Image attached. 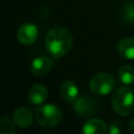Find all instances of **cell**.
<instances>
[{
  "label": "cell",
  "instance_id": "2e32d148",
  "mask_svg": "<svg viewBox=\"0 0 134 134\" xmlns=\"http://www.w3.org/2000/svg\"><path fill=\"white\" fill-rule=\"evenodd\" d=\"M109 134H121L122 133V125L118 120H113L110 122L108 127Z\"/></svg>",
  "mask_w": 134,
  "mask_h": 134
},
{
  "label": "cell",
  "instance_id": "e0dca14e",
  "mask_svg": "<svg viewBox=\"0 0 134 134\" xmlns=\"http://www.w3.org/2000/svg\"><path fill=\"white\" fill-rule=\"evenodd\" d=\"M128 127H129V130H130V132H131L132 134H134V116H133V117L130 119Z\"/></svg>",
  "mask_w": 134,
  "mask_h": 134
},
{
  "label": "cell",
  "instance_id": "9a60e30c",
  "mask_svg": "<svg viewBox=\"0 0 134 134\" xmlns=\"http://www.w3.org/2000/svg\"><path fill=\"white\" fill-rule=\"evenodd\" d=\"M16 124L7 116H2L0 120V134H15Z\"/></svg>",
  "mask_w": 134,
  "mask_h": 134
},
{
  "label": "cell",
  "instance_id": "ac0fdd59",
  "mask_svg": "<svg viewBox=\"0 0 134 134\" xmlns=\"http://www.w3.org/2000/svg\"><path fill=\"white\" fill-rule=\"evenodd\" d=\"M133 91H134V89H133Z\"/></svg>",
  "mask_w": 134,
  "mask_h": 134
},
{
  "label": "cell",
  "instance_id": "8992f818",
  "mask_svg": "<svg viewBox=\"0 0 134 134\" xmlns=\"http://www.w3.org/2000/svg\"><path fill=\"white\" fill-rule=\"evenodd\" d=\"M39 37V29L32 23H24L17 30V39L22 45L34 44Z\"/></svg>",
  "mask_w": 134,
  "mask_h": 134
},
{
  "label": "cell",
  "instance_id": "4fadbf2b",
  "mask_svg": "<svg viewBox=\"0 0 134 134\" xmlns=\"http://www.w3.org/2000/svg\"><path fill=\"white\" fill-rule=\"evenodd\" d=\"M118 79L126 86L134 85V67L131 65H124L118 70Z\"/></svg>",
  "mask_w": 134,
  "mask_h": 134
},
{
  "label": "cell",
  "instance_id": "3957f363",
  "mask_svg": "<svg viewBox=\"0 0 134 134\" xmlns=\"http://www.w3.org/2000/svg\"><path fill=\"white\" fill-rule=\"evenodd\" d=\"M36 119L41 127L51 129L59 126V124L62 121L63 113L55 105L47 104L37 109Z\"/></svg>",
  "mask_w": 134,
  "mask_h": 134
},
{
  "label": "cell",
  "instance_id": "7a4b0ae2",
  "mask_svg": "<svg viewBox=\"0 0 134 134\" xmlns=\"http://www.w3.org/2000/svg\"><path fill=\"white\" fill-rule=\"evenodd\" d=\"M111 105L118 115L131 114L134 109V91L127 86L116 88L111 95Z\"/></svg>",
  "mask_w": 134,
  "mask_h": 134
},
{
  "label": "cell",
  "instance_id": "7c38bea8",
  "mask_svg": "<svg viewBox=\"0 0 134 134\" xmlns=\"http://www.w3.org/2000/svg\"><path fill=\"white\" fill-rule=\"evenodd\" d=\"M116 50L120 57L128 60H134V38L121 39L116 45Z\"/></svg>",
  "mask_w": 134,
  "mask_h": 134
},
{
  "label": "cell",
  "instance_id": "5bb4252c",
  "mask_svg": "<svg viewBox=\"0 0 134 134\" xmlns=\"http://www.w3.org/2000/svg\"><path fill=\"white\" fill-rule=\"evenodd\" d=\"M121 18L126 23H134V2L126 1L121 9Z\"/></svg>",
  "mask_w": 134,
  "mask_h": 134
},
{
  "label": "cell",
  "instance_id": "5b68a950",
  "mask_svg": "<svg viewBox=\"0 0 134 134\" xmlns=\"http://www.w3.org/2000/svg\"><path fill=\"white\" fill-rule=\"evenodd\" d=\"M74 112L82 117H91L98 111L97 100L90 95H83L77 97L73 103Z\"/></svg>",
  "mask_w": 134,
  "mask_h": 134
},
{
  "label": "cell",
  "instance_id": "ba28073f",
  "mask_svg": "<svg viewBox=\"0 0 134 134\" xmlns=\"http://www.w3.org/2000/svg\"><path fill=\"white\" fill-rule=\"evenodd\" d=\"M108 127L106 122L97 117H91L87 119L82 128L83 134H106Z\"/></svg>",
  "mask_w": 134,
  "mask_h": 134
},
{
  "label": "cell",
  "instance_id": "30bf717a",
  "mask_svg": "<svg viewBox=\"0 0 134 134\" xmlns=\"http://www.w3.org/2000/svg\"><path fill=\"white\" fill-rule=\"evenodd\" d=\"M60 93L65 102L74 103L79 95V88L76 83L71 80L64 81L60 86Z\"/></svg>",
  "mask_w": 134,
  "mask_h": 134
},
{
  "label": "cell",
  "instance_id": "52a82bcc",
  "mask_svg": "<svg viewBox=\"0 0 134 134\" xmlns=\"http://www.w3.org/2000/svg\"><path fill=\"white\" fill-rule=\"evenodd\" d=\"M53 66V62L48 57H38L32 60L30 64V71L36 76H43L47 74Z\"/></svg>",
  "mask_w": 134,
  "mask_h": 134
},
{
  "label": "cell",
  "instance_id": "277c9868",
  "mask_svg": "<svg viewBox=\"0 0 134 134\" xmlns=\"http://www.w3.org/2000/svg\"><path fill=\"white\" fill-rule=\"evenodd\" d=\"M115 85V79L111 73L98 72L95 73L89 81L90 90L96 95L109 94Z\"/></svg>",
  "mask_w": 134,
  "mask_h": 134
},
{
  "label": "cell",
  "instance_id": "8fae6325",
  "mask_svg": "<svg viewBox=\"0 0 134 134\" xmlns=\"http://www.w3.org/2000/svg\"><path fill=\"white\" fill-rule=\"evenodd\" d=\"M48 96L47 88L43 84H34L28 90V98L29 102L34 105L43 104Z\"/></svg>",
  "mask_w": 134,
  "mask_h": 134
},
{
  "label": "cell",
  "instance_id": "9c48e42d",
  "mask_svg": "<svg viewBox=\"0 0 134 134\" xmlns=\"http://www.w3.org/2000/svg\"><path fill=\"white\" fill-rule=\"evenodd\" d=\"M13 120L15 121L16 126H18L19 128L25 129L31 126L34 120V115L28 108L20 107L14 111Z\"/></svg>",
  "mask_w": 134,
  "mask_h": 134
},
{
  "label": "cell",
  "instance_id": "6da1fadb",
  "mask_svg": "<svg viewBox=\"0 0 134 134\" xmlns=\"http://www.w3.org/2000/svg\"><path fill=\"white\" fill-rule=\"evenodd\" d=\"M72 42V35L65 27L50 29L45 38L46 49L53 58L64 57L71 49Z\"/></svg>",
  "mask_w": 134,
  "mask_h": 134
}]
</instances>
